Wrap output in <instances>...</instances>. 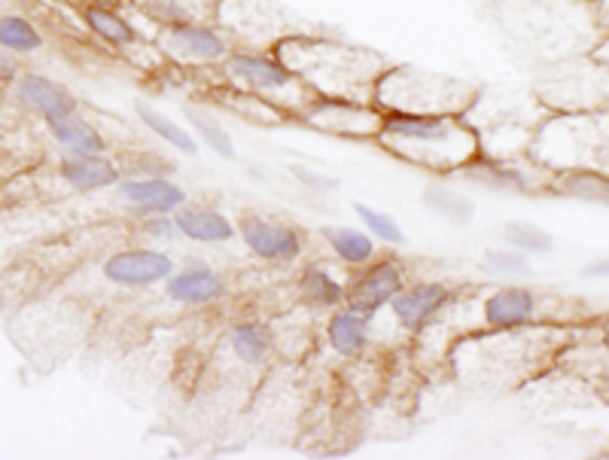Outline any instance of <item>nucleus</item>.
I'll list each match as a JSON object with an SVG mask.
<instances>
[{"label":"nucleus","mask_w":609,"mask_h":460,"mask_svg":"<svg viewBox=\"0 0 609 460\" xmlns=\"http://www.w3.org/2000/svg\"><path fill=\"white\" fill-rule=\"evenodd\" d=\"M271 53L284 61L317 98H353L375 104V89L391 61L365 46L296 34L281 41Z\"/></svg>","instance_id":"1"},{"label":"nucleus","mask_w":609,"mask_h":460,"mask_svg":"<svg viewBox=\"0 0 609 460\" xmlns=\"http://www.w3.org/2000/svg\"><path fill=\"white\" fill-rule=\"evenodd\" d=\"M379 144L393 156L430 171H461L482 153L478 132L466 116L439 113H384Z\"/></svg>","instance_id":"2"},{"label":"nucleus","mask_w":609,"mask_h":460,"mask_svg":"<svg viewBox=\"0 0 609 460\" xmlns=\"http://www.w3.org/2000/svg\"><path fill=\"white\" fill-rule=\"evenodd\" d=\"M478 101L473 82L415 68L391 65L375 89V108L384 113H439V116H466Z\"/></svg>","instance_id":"3"},{"label":"nucleus","mask_w":609,"mask_h":460,"mask_svg":"<svg viewBox=\"0 0 609 460\" xmlns=\"http://www.w3.org/2000/svg\"><path fill=\"white\" fill-rule=\"evenodd\" d=\"M223 74L232 86H238L250 96L269 101L290 116H298L314 104V92L298 80L293 70L269 49H232L223 58Z\"/></svg>","instance_id":"4"},{"label":"nucleus","mask_w":609,"mask_h":460,"mask_svg":"<svg viewBox=\"0 0 609 460\" xmlns=\"http://www.w3.org/2000/svg\"><path fill=\"white\" fill-rule=\"evenodd\" d=\"M219 27L244 43L247 49H274L278 43L296 34H312L308 22L286 13L271 0H219L217 15Z\"/></svg>","instance_id":"5"},{"label":"nucleus","mask_w":609,"mask_h":460,"mask_svg":"<svg viewBox=\"0 0 609 460\" xmlns=\"http://www.w3.org/2000/svg\"><path fill=\"white\" fill-rule=\"evenodd\" d=\"M573 144L576 165H595L597 171L609 175V113L604 110H588V113H564L542 125L540 147H561Z\"/></svg>","instance_id":"6"},{"label":"nucleus","mask_w":609,"mask_h":460,"mask_svg":"<svg viewBox=\"0 0 609 460\" xmlns=\"http://www.w3.org/2000/svg\"><path fill=\"white\" fill-rule=\"evenodd\" d=\"M302 120L317 132L348 137V141H379L384 110L353 98H314Z\"/></svg>","instance_id":"7"},{"label":"nucleus","mask_w":609,"mask_h":460,"mask_svg":"<svg viewBox=\"0 0 609 460\" xmlns=\"http://www.w3.org/2000/svg\"><path fill=\"white\" fill-rule=\"evenodd\" d=\"M406 287V269L393 257L372 259L365 262L360 274H353L345 284V305L353 312L375 317L384 308H391V302L399 296V290Z\"/></svg>","instance_id":"8"},{"label":"nucleus","mask_w":609,"mask_h":460,"mask_svg":"<svg viewBox=\"0 0 609 460\" xmlns=\"http://www.w3.org/2000/svg\"><path fill=\"white\" fill-rule=\"evenodd\" d=\"M159 46L174 61H192V65H223V58L232 53V41L226 31L207 25V22H190L159 31Z\"/></svg>","instance_id":"9"},{"label":"nucleus","mask_w":609,"mask_h":460,"mask_svg":"<svg viewBox=\"0 0 609 460\" xmlns=\"http://www.w3.org/2000/svg\"><path fill=\"white\" fill-rule=\"evenodd\" d=\"M235 229H238V238L247 244V250L266 262H296L305 250V238L296 226L274 223L259 214H244Z\"/></svg>","instance_id":"10"},{"label":"nucleus","mask_w":609,"mask_h":460,"mask_svg":"<svg viewBox=\"0 0 609 460\" xmlns=\"http://www.w3.org/2000/svg\"><path fill=\"white\" fill-rule=\"evenodd\" d=\"M171 274H174V259L149 247L120 250L104 262V278L122 290H147V287L165 284Z\"/></svg>","instance_id":"11"},{"label":"nucleus","mask_w":609,"mask_h":460,"mask_svg":"<svg viewBox=\"0 0 609 460\" xmlns=\"http://www.w3.org/2000/svg\"><path fill=\"white\" fill-rule=\"evenodd\" d=\"M451 302H454V290L446 281H418V284L399 290V296L391 302V312L406 333H420L433 324Z\"/></svg>","instance_id":"12"},{"label":"nucleus","mask_w":609,"mask_h":460,"mask_svg":"<svg viewBox=\"0 0 609 460\" xmlns=\"http://www.w3.org/2000/svg\"><path fill=\"white\" fill-rule=\"evenodd\" d=\"M116 190L122 202L135 211V217L174 214L177 207L190 202L183 187H177L171 177H122Z\"/></svg>","instance_id":"13"},{"label":"nucleus","mask_w":609,"mask_h":460,"mask_svg":"<svg viewBox=\"0 0 609 460\" xmlns=\"http://www.w3.org/2000/svg\"><path fill=\"white\" fill-rule=\"evenodd\" d=\"M537 314V296L528 287H500L485 299L482 317L487 329L494 333H512L528 326Z\"/></svg>","instance_id":"14"},{"label":"nucleus","mask_w":609,"mask_h":460,"mask_svg":"<svg viewBox=\"0 0 609 460\" xmlns=\"http://www.w3.org/2000/svg\"><path fill=\"white\" fill-rule=\"evenodd\" d=\"M165 293L177 305H214L226 296V281L204 262H192L165 281Z\"/></svg>","instance_id":"15"},{"label":"nucleus","mask_w":609,"mask_h":460,"mask_svg":"<svg viewBox=\"0 0 609 460\" xmlns=\"http://www.w3.org/2000/svg\"><path fill=\"white\" fill-rule=\"evenodd\" d=\"M15 96L25 108L37 110L43 120H55V116H68L77 113V98L68 86L49 80L43 74H25L15 82Z\"/></svg>","instance_id":"16"},{"label":"nucleus","mask_w":609,"mask_h":460,"mask_svg":"<svg viewBox=\"0 0 609 460\" xmlns=\"http://www.w3.org/2000/svg\"><path fill=\"white\" fill-rule=\"evenodd\" d=\"M177 232L195 244H229L232 238H238V229L232 226V220L207 204H183L174 211Z\"/></svg>","instance_id":"17"},{"label":"nucleus","mask_w":609,"mask_h":460,"mask_svg":"<svg viewBox=\"0 0 609 460\" xmlns=\"http://www.w3.org/2000/svg\"><path fill=\"white\" fill-rule=\"evenodd\" d=\"M219 0H132L137 13L147 22L162 27L190 25V22H207L211 15H217Z\"/></svg>","instance_id":"18"},{"label":"nucleus","mask_w":609,"mask_h":460,"mask_svg":"<svg viewBox=\"0 0 609 460\" xmlns=\"http://www.w3.org/2000/svg\"><path fill=\"white\" fill-rule=\"evenodd\" d=\"M461 177L490 192H515V195L530 192V177L521 168L500 162V159H490V156H482V153L463 165Z\"/></svg>","instance_id":"19"},{"label":"nucleus","mask_w":609,"mask_h":460,"mask_svg":"<svg viewBox=\"0 0 609 460\" xmlns=\"http://www.w3.org/2000/svg\"><path fill=\"white\" fill-rule=\"evenodd\" d=\"M61 180L80 192H95V190H108V187H116L122 180L120 165L110 162L108 156H74L70 153L68 159H61Z\"/></svg>","instance_id":"20"},{"label":"nucleus","mask_w":609,"mask_h":460,"mask_svg":"<svg viewBox=\"0 0 609 460\" xmlns=\"http://www.w3.org/2000/svg\"><path fill=\"white\" fill-rule=\"evenodd\" d=\"M369 324H372V317H365V314L353 312V308H336L332 317H329V324H326V341H329V348L341 357H360V354L369 348Z\"/></svg>","instance_id":"21"},{"label":"nucleus","mask_w":609,"mask_h":460,"mask_svg":"<svg viewBox=\"0 0 609 460\" xmlns=\"http://www.w3.org/2000/svg\"><path fill=\"white\" fill-rule=\"evenodd\" d=\"M49 135L61 144V147L74 153V156H101L108 153V141L98 132L92 122H86L80 113H68V116H55L46 120Z\"/></svg>","instance_id":"22"},{"label":"nucleus","mask_w":609,"mask_h":460,"mask_svg":"<svg viewBox=\"0 0 609 460\" xmlns=\"http://www.w3.org/2000/svg\"><path fill=\"white\" fill-rule=\"evenodd\" d=\"M298 296L314 312H329L345 305V284L324 266H308L298 274Z\"/></svg>","instance_id":"23"},{"label":"nucleus","mask_w":609,"mask_h":460,"mask_svg":"<svg viewBox=\"0 0 609 460\" xmlns=\"http://www.w3.org/2000/svg\"><path fill=\"white\" fill-rule=\"evenodd\" d=\"M324 242L345 266H365L375 259V238L365 229L353 226H326Z\"/></svg>","instance_id":"24"},{"label":"nucleus","mask_w":609,"mask_h":460,"mask_svg":"<svg viewBox=\"0 0 609 460\" xmlns=\"http://www.w3.org/2000/svg\"><path fill=\"white\" fill-rule=\"evenodd\" d=\"M82 22L86 27L95 34L98 41L110 43V46H137L140 43V34L137 27L120 13V10H104V7H86L82 10Z\"/></svg>","instance_id":"25"},{"label":"nucleus","mask_w":609,"mask_h":460,"mask_svg":"<svg viewBox=\"0 0 609 460\" xmlns=\"http://www.w3.org/2000/svg\"><path fill=\"white\" fill-rule=\"evenodd\" d=\"M552 190L567 199H579L588 204H604L609 207V175L604 171H585V168H573L555 177Z\"/></svg>","instance_id":"26"},{"label":"nucleus","mask_w":609,"mask_h":460,"mask_svg":"<svg viewBox=\"0 0 609 460\" xmlns=\"http://www.w3.org/2000/svg\"><path fill=\"white\" fill-rule=\"evenodd\" d=\"M229 345L241 363L257 366L274 348V336H271L269 326L259 324V321H241L229 329Z\"/></svg>","instance_id":"27"},{"label":"nucleus","mask_w":609,"mask_h":460,"mask_svg":"<svg viewBox=\"0 0 609 460\" xmlns=\"http://www.w3.org/2000/svg\"><path fill=\"white\" fill-rule=\"evenodd\" d=\"M135 113H137V120L144 122L153 135L159 137V141H165V144H171L174 149H180L183 156H195V153H199V141H195V135H190V132H187L180 122L171 120V116H165L162 110H156L153 104H147V101H137Z\"/></svg>","instance_id":"28"},{"label":"nucleus","mask_w":609,"mask_h":460,"mask_svg":"<svg viewBox=\"0 0 609 460\" xmlns=\"http://www.w3.org/2000/svg\"><path fill=\"white\" fill-rule=\"evenodd\" d=\"M420 202L427 204V211H433L436 217L448 220L451 226H470L475 217V204L458 190H448V187L424 190Z\"/></svg>","instance_id":"29"},{"label":"nucleus","mask_w":609,"mask_h":460,"mask_svg":"<svg viewBox=\"0 0 609 460\" xmlns=\"http://www.w3.org/2000/svg\"><path fill=\"white\" fill-rule=\"evenodd\" d=\"M0 46L13 55L37 53L43 46V37L37 27L27 22L25 15H0Z\"/></svg>","instance_id":"30"},{"label":"nucleus","mask_w":609,"mask_h":460,"mask_svg":"<svg viewBox=\"0 0 609 460\" xmlns=\"http://www.w3.org/2000/svg\"><path fill=\"white\" fill-rule=\"evenodd\" d=\"M503 238H506L509 247L528 254V257H542V254H549V250L555 247L552 235L545 229H540L537 223H506V226H503Z\"/></svg>","instance_id":"31"},{"label":"nucleus","mask_w":609,"mask_h":460,"mask_svg":"<svg viewBox=\"0 0 609 460\" xmlns=\"http://www.w3.org/2000/svg\"><path fill=\"white\" fill-rule=\"evenodd\" d=\"M190 125L195 128V137H202V144L211 153H217L219 159H235V141L229 137V132L219 125L214 116H204V113H199V110H192L190 113Z\"/></svg>","instance_id":"32"},{"label":"nucleus","mask_w":609,"mask_h":460,"mask_svg":"<svg viewBox=\"0 0 609 460\" xmlns=\"http://www.w3.org/2000/svg\"><path fill=\"white\" fill-rule=\"evenodd\" d=\"M353 211H357V217L363 223V229L372 235V238H379L384 244H406V232L403 226L391 217V214H384L379 207H369L363 202H353Z\"/></svg>","instance_id":"33"},{"label":"nucleus","mask_w":609,"mask_h":460,"mask_svg":"<svg viewBox=\"0 0 609 460\" xmlns=\"http://www.w3.org/2000/svg\"><path fill=\"white\" fill-rule=\"evenodd\" d=\"M482 262H485V269L490 271V274H500V278L530 274L528 254H521V250H515V247H487Z\"/></svg>","instance_id":"34"},{"label":"nucleus","mask_w":609,"mask_h":460,"mask_svg":"<svg viewBox=\"0 0 609 460\" xmlns=\"http://www.w3.org/2000/svg\"><path fill=\"white\" fill-rule=\"evenodd\" d=\"M177 165L162 156V153H135L132 165H128V177H174Z\"/></svg>","instance_id":"35"},{"label":"nucleus","mask_w":609,"mask_h":460,"mask_svg":"<svg viewBox=\"0 0 609 460\" xmlns=\"http://www.w3.org/2000/svg\"><path fill=\"white\" fill-rule=\"evenodd\" d=\"M140 229L147 238H156V242H171L177 238L174 214H149V217H140Z\"/></svg>","instance_id":"36"},{"label":"nucleus","mask_w":609,"mask_h":460,"mask_svg":"<svg viewBox=\"0 0 609 460\" xmlns=\"http://www.w3.org/2000/svg\"><path fill=\"white\" fill-rule=\"evenodd\" d=\"M290 175L296 177V180L302 183V187H305V190L320 192V195L339 190V180H336V177L317 175V171H312V168H302V165H293V168H290Z\"/></svg>","instance_id":"37"},{"label":"nucleus","mask_w":609,"mask_h":460,"mask_svg":"<svg viewBox=\"0 0 609 460\" xmlns=\"http://www.w3.org/2000/svg\"><path fill=\"white\" fill-rule=\"evenodd\" d=\"M19 80V68H15V58L10 49L0 46V82H13Z\"/></svg>","instance_id":"38"},{"label":"nucleus","mask_w":609,"mask_h":460,"mask_svg":"<svg viewBox=\"0 0 609 460\" xmlns=\"http://www.w3.org/2000/svg\"><path fill=\"white\" fill-rule=\"evenodd\" d=\"M595 22L600 27V34H609V0H595Z\"/></svg>","instance_id":"39"},{"label":"nucleus","mask_w":609,"mask_h":460,"mask_svg":"<svg viewBox=\"0 0 609 460\" xmlns=\"http://www.w3.org/2000/svg\"><path fill=\"white\" fill-rule=\"evenodd\" d=\"M591 61H597V65L609 68V34H607V37H600V41L591 46Z\"/></svg>","instance_id":"40"},{"label":"nucleus","mask_w":609,"mask_h":460,"mask_svg":"<svg viewBox=\"0 0 609 460\" xmlns=\"http://www.w3.org/2000/svg\"><path fill=\"white\" fill-rule=\"evenodd\" d=\"M583 278H609V257L597 259V262H591V266H585Z\"/></svg>","instance_id":"41"},{"label":"nucleus","mask_w":609,"mask_h":460,"mask_svg":"<svg viewBox=\"0 0 609 460\" xmlns=\"http://www.w3.org/2000/svg\"><path fill=\"white\" fill-rule=\"evenodd\" d=\"M86 7H104V10H122L125 0H86Z\"/></svg>","instance_id":"42"},{"label":"nucleus","mask_w":609,"mask_h":460,"mask_svg":"<svg viewBox=\"0 0 609 460\" xmlns=\"http://www.w3.org/2000/svg\"><path fill=\"white\" fill-rule=\"evenodd\" d=\"M604 348H607V351H609V321H607V324H604Z\"/></svg>","instance_id":"43"}]
</instances>
